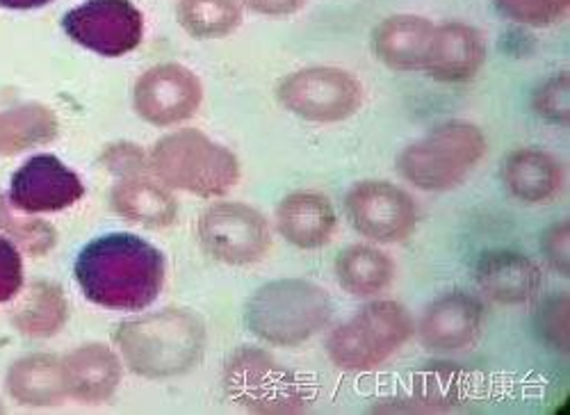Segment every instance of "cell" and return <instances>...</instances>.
Wrapping results in <instances>:
<instances>
[{"label":"cell","mask_w":570,"mask_h":415,"mask_svg":"<svg viewBox=\"0 0 570 415\" xmlns=\"http://www.w3.org/2000/svg\"><path fill=\"white\" fill-rule=\"evenodd\" d=\"M101 165L119 178L151 174L149 154H145L137 145H130V142H119V145L106 147V151L101 156Z\"/></svg>","instance_id":"4dcf8cb0"},{"label":"cell","mask_w":570,"mask_h":415,"mask_svg":"<svg viewBox=\"0 0 570 415\" xmlns=\"http://www.w3.org/2000/svg\"><path fill=\"white\" fill-rule=\"evenodd\" d=\"M434 30L436 23L417 14L386 17L372 30V53L393 71H424Z\"/></svg>","instance_id":"ac0fdd59"},{"label":"cell","mask_w":570,"mask_h":415,"mask_svg":"<svg viewBox=\"0 0 570 415\" xmlns=\"http://www.w3.org/2000/svg\"><path fill=\"white\" fill-rule=\"evenodd\" d=\"M274 224L285 243L304 251H313L326 247L334 238L338 215L334 204L322 192L297 190L278 201Z\"/></svg>","instance_id":"2e32d148"},{"label":"cell","mask_w":570,"mask_h":415,"mask_svg":"<svg viewBox=\"0 0 570 415\" xmlns=\"http://www.w3.org/2000/svg\"><path fill=\"white\" fill-rule=\"evenodd\" d=\"M165 256L149 240L132 234H106L82 247L76 258V281L82 295L110 310H145L165 286Z\"/></svg>","instance_id":"6da1fadb"},{"label":"cell","mask_w":570,"mask_h":415,"mask_svg":"<svg viewBox=\"0 0 570 415\" xmlns=\"http://www.w3.org/2000/svg\"><path fill=\"white\" fill-rule=\"evenodd\" d=\"M204 101L199 76L176 62L156 65L141 73L132 89V108L147 123L167 128L195 117Z\"/></svg>","instance_id":"7c38bea8"},{"label":"cell","mask_w":570,"mask_h":415,"mask_svg":"<svg viewBox=\"0 0 570 415\" xmlns=\"http://www.w3.org/2000/svg\"><path fill=\"white\" fill-rule=\"evenodd\" d=\"M178 23L195 39H222L243 23L237 0H178Z\"/></svg>","instance_id":"484cf974"},{"label":"cell","mask_w":570,"mask_h":415,"mask_svg":"<svg viewBox=\"0 0 570 415\" xmlns=\"http://www.w3.org/2000/svg\"><path fill=\"white\" fill-rule=\"evenodd\" d=\"M85 197L80 176L60 158L41 154L12 176L10 201L23 213H58Z\"/></svg>","instance_id":"5bb4252c"},{"label":"cell","mask_w":570,"mask_h":415,"mask_svg":"<svg viewBox=\"0 0 570 415\" xmlns=\"http://www.w3.org/2000/svg\"><path fill=\"white\" fill-rule=\"evenodd\" d=\"M345 215L370 243L397 245L409 240L417 228L415 199L391 180H358L345 195Z\"/></svg>","instance_id":"9c48e42d"},{"label":"cell","mask_w":570,"mask_h":415,"mask_svg":"<svg viewBox=\"0 0 570 415\" xmlns=\"http://www.w3.org/2000/svg\"><path fill=\"white\" fill-rule=\"evenodd\" d=\"M67 395L82 404L108 402L121 384V360L106 345H82L62 358Z\"/></svg>","instance_id":"d6986e66"},{"label":"cell","mask_w":570,"mask_h":415,"mask_svg":"<svg viewBox=\"0 0 570 415\" xmlns=\"http://www.w3.org/2000/svg\"><path fill=\"white\" fill-rule=\"evenodd\" d=\"M53 0H0V8L8 10H37V8H46Z\"/></svg>","instance_id":"e575fe53"},{"label":"cell","mask_w":570,"mask_h":415,"mask_svg":"<svg viewBox=\"0 0 570 415\" xmlns=\"http://www.w3.org/2000/svg\"><path fill=\"white\" fill-rule=\"evenodd\" d=\"M415 334L411 310L395 299L365 304L326 336L328 360L343 373H374Z\"/></svg>","instance_id":"8992f818"},{"label":"cell","mask_w":570,"mask_h":415,"mask_svg":"<svg viewBox=\"0 0 570 415\" xmlns=\"http://www.w3.org/2000/svg\"><path fill=\"white\" fill-rule=\"evenodd\" d=\"M149 169L163 186L217 199L240 180V160L197 128L169 132L149 154Z\"/></svg>","instance_id":"5b68a950"},{"label":"cell","mask_w":570,"mask_h":415,"mask_svg":"<svg viewBox=\"0 0 570 415\" xmlns=\"http://www.w3.org/2000/svg\"><path fill=\"white\" fill-rule=\"evenodd\" d=\"M474 284L495 304L518 306L537 297L543 271L530 256L509 249L487 251L474 265Z\"/></svg>","instance_id":"e0dca14e"},{"label":"cell","mask_w":570,"mask_h":415,"mask_svg":"<svg viewBox=\"0 0 570 415\" xmlns=\"http://www.w3.org/2000/svg\"><path fill=\"white\" fill-rule=\"evenodd\" d=\"M65 32L101 58H121L145 37V17L130 0H87L62 19Z\"/></svg>","instance_id":"8fae6325"},{"label":"cell","mask_w":570,"mask_h":415,"mask_svg":"<svg viewBox=\"0 0 570 415\" xmlns=\"http://www.w3.org/2000/svg\"><path fill=\"white\" fill-rule=\"evenodd\" d=\"M204 251L226 265H252L267 256L272 228L267 217L240 201H219L199 217Z\"/></svg>","instance_id":"30bf717a"},{"label":"cell","mask_w":570,"mask_h":415,"mask_svg":"<svg viewBox=\"0 0 570 415\" xmlns=\"http://www.w3.org/2000/svg\"><path fill=\"white\" fill-rule=\"evenodd\" d=\"M23 288V260L19 249L0 238V302L14 299Z\"/></svg>","instance_id":"d6a6232c"},{"label":"cell","mask_w":570,"mask_h":415,"mask_svg":"<svg viewBox=\"0 0 570 415\" xmlns=\"http://www.w3.org/2000/svg\"><path fill=\"white\" fill-rule=\"evenodd\" d=\"M487 149V135L478 123L450 119L404 147L395 167L402 180L422 192H448L480 167Z\"/></svg>","instance_id":"3957f363"},{"label":"cell","mask_w":570,"mask_h":415,"mask_svg":"<svg viewBox=\"0 0 570 415\" xmlns=\"http://www.w3.org/2000/svg\"><path fill=\"white\" fill-rule=\"evenodd\" d=\"M493 6L498 14L511 23L548 28L568 14L570 0H493Z\"/></svg>","instance_id":"83f0119b"},{"label":"cell","mask_w":570,"mask_h":415,"mask_svg":"<svg viewBox=\"0 0 570 415\" xmlns=\"http://www.w3.org/2000/svg\"><path fill=\"white\" fill-rule=\"evenodd\" d=\"M331 295L308 279H276L261 286L247 304L249 332L272 347H299L328 327Z\"/></svg>","instance_id":"277c9868"},{"label":"cell","mask_w":570,"mask_h":415,"mask_svg":"<svg viewBox=\"0 0 570 415\" xmlns=\"http://www.w3.org/2000/svg\"><path fill=\"white\" fill-rule=\"evenodd\" d=\"M541 251L559 276H570V221L561 219L548 226L541 236Z\"/></svg>","instance_id":"1f68e13d"},{"label":"cell","mask_w":570,"mask_h":415,"mask_svg":"<svg viewBox=\"0 0 570 415\" xmlns=\"http://www.w3.org/2000/svg\"><path fill=\"white\" fill-rule=\"evenodd\" d=\"M69 315L67 297L56 284H35L21 304L14 322L21 334L32 338H49L58 334Z\"/></svg>","instance_id":"4316f807"},{"label":"cell","mask_w":570,"mask_h":415,"mask_svg":"<svg viewBox=\"0 0 570 415\" xmlns=\"http://www.w3.org/2000/svg\"><path fill=\"white\" fill-rule=\"evenodd\" d=\"M274 95L283 110L324 126L352 119L365 101V89L352 71L324 65L283 76Z\"/></svg>","instance_id":"52a82bcc"},{"label":"cell","mask_w":570,"mask_h":415,"mask_svg":"<svg viewBox=\"0 0 570 415\" xmlns=\"http://www.w3.org/2000/svg\"><path fill=\"white\" fill-rule=\"evenodd\" d=\"M570 76L568 71H561L548 80H543L537 89H534V97H532V108L534 112L554 123V126H566L570 123Z\"/></svg>","instance_id":"f1b7e54d"},{"label":"cell","mask_w":570,"mask_h":415,"mask_svg":"<svg viewBox=\"0 0 570 415\" xmlns=\"http://www.w3.org/2000/svg\"><path fill=\"white\" fill-rule=\"evenodd\" d=\"M60 132L56 112L43 103H23L0 112V156H14L53 142Z\"/></svg>","instance_id":"cb8c5ba5"},{"label":"cell","mask_w":570,"mask_h":415,"mask_svg":"<svg viewBox=\"0 0 570 415\" xmlns=\"http://www.w3.org/2000/svg\"><path fill=\"white\" fill-rule=\"evenodd\" d=\"M8 388L14 399L28 406H51L67 397L62 360L37 354L19 360L8 377Z\"/></svg>","instance_id":"d4e9b609"},{"label":"cell","mask_w":570,"mask_h":415,"mask_svg":"<svg viewBox=\"0 0 570 415\" xmlns=\"http://www.w3.org/2000/svg\"><path fill=\"white\" fill-rule=\"evenodd\" d=\"M502 182L507 192L520 204H550L563 186V167L543 149L522 147L504 158Z\"/></svg>","instance_id":"ffe728a7"},{"label":"cell","mask_w":570,"mask_h":415,"mask_svg":"<svg viewBox=\"0 0 570 415\" xmlns=\"http://www.w3.org/2000/svg\"><path fill=\"white\" fill-rule=\"evenodd\" d=\"M465 377L454 363H432L406 382L400 397L391 399L395 411H448L461 404Z\"/></svg>","instance_id":"7402d4cb"},{"label":"cell","mask_w":570,"mask_h":415,"mask_svg":"<svg viewBox=\"0 0 570 415\" xmlns=\"http://www.w3.org/2000/svg\"><path fill=\"white\" fill-rule=\"evenodd\" d=\"M226 393L235 404L256 413H297L306 406L302 382L265 349H240L224 375Z\"/></svg>","instance_id":"ba28073f"},{"label":"cell","mask_w":570,"mask_h":415,"mask_svg":"<svg viewBox=\"0 0 570 415\" xmlns=\"http://www.w3.org/2000/svg\"><path fill=\"white\" fill-rule=\"evenodd\" d=\"M336 279L352 297H376L393 284L395 263L374 245H350L336 258Z\"/></svg>","instance_id":"603a6c76"},{"label":"cell","mask_w":570,"mask_h":415,"mask_svg":"<svg viewBox=\"0 0 570 415\" xmlns=\"http://www.w3.org/2000/svg\"><path fill=\"white\" fill-rule=\"evenodd\" d=\"M110 204L117 215L147 228H165L174 224L178 213L169 188L149 174L119 178L110 192Z\"/></svg>","instance_id":"44dd1931"},{"label":"cell","mask_w":570,"mask_h":415,"mask_svg":"<svg viewBox=\"0 0 570 415\" xmlns=\"http://www.w3.org/2000/svg\"><path fill=\"white\" fill-rule=\"evenodd\" d=\"M115 340L130 370L147 379L178 377L204 358V322L189 310L167 308L119 325Z\"/></svg>","instance_id":"7a4b0ae2"},{"label":"cell","mask_w":570,"mask_h":415,"mask_svg":"<svg viewBox=\"0 0 570 415\" xmlns=\"http://www.w3.org/2000/svg\"><path fill=\"white\" fill-rule=\"evenodd\" d=\"M487 62V39L480 28L463 21L436 26L424 71L439 82H468Z\"/></svg>","instance_id":"9a60e30c"},{"label":"cell","mask_w":570,"mask_h":415,"mask_svg":"<svg viewBox=\"0 0 570 415\" xmlns=\"http://www.w3.org/2000/svg\"><path fill=\"white\" fill-rule=\"evenodd\" d=\"M484 304L463 290H452L424 308L415 334L420 345L434 354H454L480 340Z\"/></svg>","instance_id":"4fadbf2b"},{"label":"cell","mask_w":570,"mask_h":415,"mask_svg":"<svg viewBox=\"0 0 570 415\" xmlns=\"http://www.w3.org/2000/svg\"><path fill=\"white\" fill-rule=\"evenodd\" d=\"M240 3L256 14L278 19L299 12L306 6V0H240Z\"/></svg>","instance_id":"836d02e7"},{"label":"cell","mask_w":570,"mask_h":415,"mask_svg":"<svg viewBox=\"0 0 570 415\" xmlns=\"http://www.w3.org/2000/svg\"><path fill=\"white\" fill-rule=\"evenodd\" d=\"M568 308L570 297L568 293L552 295L539 306L537 313V332L541 334L543 343L561 354H568Z\"/></svg>","instance_id":"f546056e"}]
</instances>
